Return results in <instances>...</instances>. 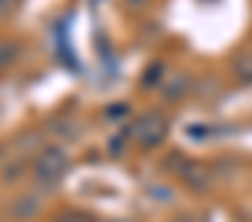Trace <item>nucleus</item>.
Segmentation results:
<instances>
[{
    "label": "nucleus",
    "instance_id": "nucleus-1",
    "mask_svg": "<svg viewBox=\"0 0 252 222\" xmlns=\"http://www.w3.org/2000/svg\"><path fill=\"white\" fill-rule=\"evenodd\" d=\"M163 134H166V125H163V119H158V116H146V119L137 122V137H140V142H143L146 148L155 145V142H160Z\"/></svg>",
    "mask_w": 252,
    "mask_h": 222
},
{
    "label": "nucleus",
    "instance_id": "nucleus-2",
    "mask_svg": "<svg viewBox=\"0 0 252 222\" xmlns=\"http://www.w3.org/2000/svg\"><path fill=\"white\" fill-rule=\"evenodd\" d=\"M63 166H65L63 154H60V151H48V154H45V160L39 163V175H42L45 181H54V178H60V175H63Z\"/></svg>",
    "mask_w": 252,
    "mask_h": 222
}]
</instances>
